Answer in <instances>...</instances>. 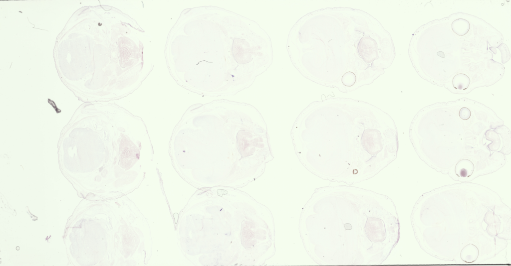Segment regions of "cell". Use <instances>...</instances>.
<instances>
[{"label": "cell", "mask_w": 511, "mask_h": 266, "mask_svg": "<svg viewBox=\"0 0 511 266\" xmlns=\"http://www.w3.org/2000/svg\"><path fill=\"white\" fill-rule=\"evenodd\" d=\"M451 113L437 115L426 108L418 113L410 127L411 140L418 154L450 150L463 157L510 153L511 132L490 109L477 112L464 106Z\"/></svg>", "instance_id": "obj_1"}]
</instances>
